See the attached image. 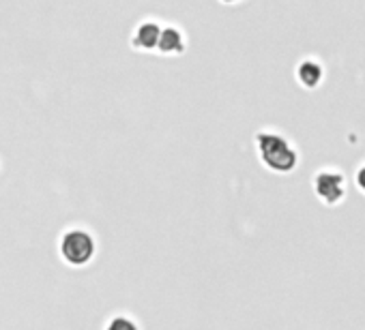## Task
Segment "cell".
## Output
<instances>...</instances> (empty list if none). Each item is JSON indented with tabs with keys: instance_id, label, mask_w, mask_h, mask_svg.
I'll return each instance as SVG.
<instances>
[{
	"instance_id": "1",
	"label": "cell",
	"mask_w": 365,
	"mask_h": 330,
	"mask_svg": "<svg viewBox=\"0 0 365 330\" xmlns=\"http://www.w3.org/2000/svg\"><path fill=\"white\" fill-rule=\"evenodd\" d=\"M258 154L262 163L273 172H290L297 165V150L288 144L286 137L275 133H260L256 137Z\"/></svg>"
},
{
	"instance_id": "2",
	"label": "cell",
	"mask_w": 365,
	"mask_h": 330,
	"mask_svg": "<svg viewBox=\"0 0 365 330\" xmlns=\"http://www.w3.org/2000/svg\"><path fill=\"white\" fill-rule=\"evenodd\" d=\"M61 255L71 266H84L95 255V240L84 230H71L61 240Z\"/></svg>"
},
{
	"instance_id": "3",
	"label": "cell",
	"mask_w": 365,
	"mask_h": 330,
	"mask_svg": "<svg viewBox=\"0 0 365 330\" xmlns=\"http://www.w3.org/2000/svg\"><path fill=\"white\" fill-rule=\"evenodd\" d=\"M314 189H316V196L327 202V204H337L344 193H346V185H344V176L339 172H320L316 174L314 179Z\"/></svg>"
},
{
	"instance_id": "4",
	"label": "cell",
	"mask_w": 365,
	"mask_h": 330,
	"mask_svg": "<svg viewBox=\"0 0 365 330\" xmlns=\"http://www.w3.org/2000/svg\"><path fill=\"white\" fill-rule=\"evenodd\" d=\"M159 37H161V28L155 22H144L133 35V43L140 50H155L159 43Z\"/></svg>"
},
{
	"instance_id": "5",
	"label": "cell",
	"mask_w": 365,
	"mask_h": 330,
	"mask_svg": "<svg viewBox=\"0 0 365 330\" xmlns=\"http://www.w3.org/2000/svg\"><path fill=\"white\" fill-rule=\"evenodd\" d=\"M157 48H159V52H163V54H180L182 48H185V43H182L180 31H176V28H163Z\"/></svg>"
},
{
	"instance_id": "6",
	"label": "cell",
	"mask_w": 365,
	"mask_h": 330,
	"mask_svg": "<svg viewBox=\"0 0 365 330\" xmlns=\"http://www.w3.org/2000/svg\"><path fill=\"white\" fill-rule=\"evenodd\" d=\"M297 78H299V82H301L305 88H316V86H318V82L322 80V69H320V65H318V63H314V60H305V63H301V65H299Z\"/></svg>"
},
{
	"instance_id": "7",
	"label": "cell",
	"mask_w": 365,
	"mask_h": 330,
	"mask_svg": "<svg viewBox=\"0 0 365 330\" xmlns=\"http://www.w3.org/2000/svg\"><path fill=\"white\" fill-rule=\"evenodd\" d=\"M356 183H359V187L365 191V168H361V170L356 172Z\"/></svg>"
},
{
	"instance_id": "8",
	"label": "cell",
	"mask_w": 365,
	"mask_h": 330,
	"mask_svg": "<svg viewBox=\"0 0 365 330\" xmlns=\"http://www.w3.org/2000/svg\"><path fill=\"white\" fill-rule=\"evenodd\" d=\"M224 3H237V0H224Z\"/></svg>"
}]
</instances>
